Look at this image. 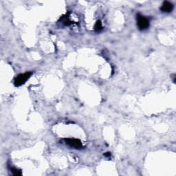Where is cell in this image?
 <instances>
[{
  "instance_id": "cell-1",
  "label": "cell",
  "mask_w": 176,
  "mask_h": 176,
  "mask_svg": "<svg viewBox=\"0 0 176 176\" xmlns=\"http://www.w3.org/2000/svg\"><path fill=\"white\" fill-rule=\"evenodd\" d=\"M137 25L140 30H145L149 27V21L140 14L137 15Z\"/></svg>"
},
{
  "instance_id": "cell-2",
  "label": "cell",
  "mask_w": 176,
  "mask_h": 176,
  "mask_svg": "<svg viewBox=\"0 0 176 176\" xmlns=\"http://www.w3.org/2000/svg\"><path fill=\"white\" fill-rule=\"evenodd\" d=\"M32 75V72H28L24 74H21L16 77L15 80V85L19 87L25 83V81L28 79Z\"/></svg>"
},
{
  "instance_id": "cell-3",
  "label": "cell",
  "mask_w": 176,
  "mask_h": 176,
  "mask_svg": "<svg viewBox=\"0 0 176 176\" xmlns=\"http://www.w3.org/2000/svg\"><path fill=\"white\" fill-rule=\"evenodd\" d=\"M65 142L70 147L75 148L76 149H81L83 147V145H82L81 140L76 139V138H66V139H65Z\"/></svg>"
},
{
  "instance_id": "cell-4",
  "label": "cell",
  "mask_w": 176,
  "mask_h": 176,
  "mask_svg": "<svg viewBox=\"0 0 176 176\" xmlns=\"http://www.w3.org/2000/svg\"><path fill=\"white\" fill-rule=\"evenodd\" d=\"M173 5L169 1H164L163 5H162L160 10L165 13H170L173 10Z\"/></svg>"
},
{
  "instance_id": "cell-5",
  "label": "cell",
  "mask_w": 176,
  "mask_h": 176,
  "mask_svg": "<svg viewBox=\"0 0 176 176\" xmlns=\"http://www.w3.org/2000/svg\"><path fill=\"white\" fill-rule=\"evenodd\" d=\"M103 29L102 23L100 20H98L94 25V30L96 32H100Z\"/></svg>"
},
{
  "instance_id": "cell-6",
  "label": "cell",
  "mask_w": 176,
  "mask_h": 176,
  "mask_svg": "<svg viewBox=\"0 0 176 176\" xmlns=\"http://www.w3.org/2000/svg\"><path fill=\"white\" fill-rule=\"evenodd\" d=\"M10 171H12V173H13V175H15V176H19V175H22V171L19 170V169H18L11 168Z\"/></svg>"
},
{
  "instance_id": "cell-7",
  "label": "cell",
  "mask_w": 176,
  "mask_h": 176,
  "mask_svg": "<svg viewBox=\"0 0 176 176\" xmlns=\"http://www.w3.org/2000/svg\"><path fill=\"white\" fill-rule=\"evenodd\" d=\"M104 156H106V157H109L110 156H111V153H109V152H107V153L104 154Z\"/></svg>"
}]
</instances>
